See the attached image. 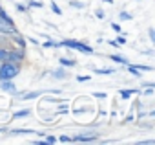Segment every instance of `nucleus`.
<instances>
[{
	"mask_svg": "<svg viewBox=\"0 0 155 145\" xmlns=\"http://www.w3.org/2000/svg\"><path fill=\"white\" fill-rule=\"evenodd\" d=\"M44 4H42V0H29L28 2V8H35V9H40Z\"/></svg>",
	"mask_w": 155,
	"mask_h": 145,
	"instance_id": "obj_16",
	"label": "nucleus"
},
{
	"mask_svg": "<svg viewBox=\"0 0 155 145\" xmlns=\"http://www.w3.org/2000/svg\"><path fill=\"white\" fill-rule=\"evenodd\" d=\"M51 77L57 79V81H64V79H68V72L64 70V66L62 68H55V70H51Z\"/></svg>",
	"mask_w": 155,
	"mask_h": 145,
	"instance_id": "obj_7",
	"label": "nucleus"
},
{
	"mask_svg": "<svg viewBox=\"0 0 155 145\" xmlns=\"http://www.w3.org/2000/svg\"><path fill=\"white\" fill-rule=\"evenodd\" d=\"M8 61V46H0V62Z\"/></svg>",
	"mask_w": 155,
	"mask_h": 145,
	"instance_id": "obj_19",
	"label": "nucleus"
},
{
	"mask_svg": "<svg viewBox=\"0 0 155 145\" xmlns=\"http://www.w3.org/2000/svg\"><path fill=\"white\" fill-rule=\"evenodd\" d=\"M62 48H69V50H77V51H81V53H86V55H95V50L81 41H75V39H66L60 42Z\"/></svg>",
	"mask_w": 155,
	"mask_h": 145,
	"instance_id": "obj_2",
	"label": "nucleus"
},
{
	"mask_svg": "<svg viewBox=\"0 0 155 145\" xmlns=\"http://www.w3.org/2000/svg\"><path fill=\"white\" fill-rule=\"evenodd\" d=\"M119 94H120V99H124V101H126V99H130V97H131V94H137V90H133V88H128V90H126V88H124V90H120Z\"/></svg>",
	"mask_w": 155,
	"mask_h": 145,
	"instance_id": "obj_10",
	"label": "nucleus"
},
{
	"mask_svg": "<svg viewBox=\"0 0 155 145\" xmlns=\"http://www.w3.org/2000/svg\"><path fill=\"white\" fill-rule=\"evenodd\" d=\"M57 141H60V143H71V138H69L68 134H62V136L57 138Z\"/></svg>",
	"mask_w": 155,
	"mask_h": 145,
	"instance_id": "obj_23",
	"label": "nucleus"
},
{
	"mask_svg": "<svg viewBox=\"0 0 155 145\" xmlns=\"http://www.w3.org/2000/svg\"><path fill=\"white\" fill-rule=\"evenodd\" d=\"M117 42H119V44H120V46H122V44H126V42H128V41H126V39H124V37H119V39H117Z\"/></svg>",
	"mask_w": 155,
	"mask_h": 145,
	"instance_id": "obj_35",
	"label": "nucleus"
},
{
	"mask_svg": "<svg viewBox=\"0 0 155 145\" xmlns=\"http://www.w3.org/2000/svg\"><path fill=\"white\" fill-rule=\"evenodd\" d=\"M69 4H71L75 9H82V8H84V2H79V0H69Z\"/></svg>",
	"mask_w": 155,
	"mask_h": 145,
	"instance_id": "obj_22",
	"label": "nucleus"
},
{
	"mask_svg": "<svg viewBox=\"0 0 155 145\" xmlns=\"http://www.w3.org/2000/svg\"><path fill=\"white\" fill-rule=\"evenodd\" d=\"M102 2H106V4H113V0H102Z\"/></svg>",
	"mask_w": 155,
	"mask_h": 145,
	"instance_id": "obj_37",
	"label": "nucleus"
},
{
	"mask_svg": "<svg viewBox=\"0 0 155 145\" xmlns=\"http://www.w3.org/2000/svg\"><path fill=\"white\" fill-rule=\"evenodd\" d=\"M40 94H42V92H29V94H22V96H18V99H24V101H28V99H37Z\"/></svg>",
	"mask_w": 155,
	"mask_h": 145,
	"instance_id": "obj_12",
	"label": "nucleus"
},
{
	"mask_svg": "<svg viewBox=\"0 0 155 145\" xmlns=\"http://www.w3.org/2000/svg\"><path fill=\"white\" fill-rule=\"evenodd\" d=\"M75 79L79 81V83H88V81H91V77H90V76H82V74H81V76H77Z\"/></svg>",
	"mask_w": 155,
	"mask_h": 145,
	"instance_id": "obj_24",
	"label": "nucleus"
},
{
	"mask_svg": "<svg viewBox=\"0 0 155 145\" xmlns=\"http://www.w3.org/2000/svg\"><path fill=\"white\" fill-rule=\"evenodd\" d=\"M15 6H17V9H18L20 13H28V9H29L26 4H15Z\"/></svg>",
	"mask_w": 155,
	"mask_h": 145,
	"instance_id": "obj_28",
	"label": "nucleus"
},
{
	"mask_svg": "<svg viewBox=\"0 0 155 145\" xmlns=\"http://www.w3.org/2000/svg\"><path fill=\"white\" fill-rule=\"evenodd\" d=\"M126 68H128V72H130V74H133L135 77H140V70H137V68H135L133 64H128Z\"/></svg>",
	"mask_w": 155,
	"mask_h": 145,
	"instance_id": "obj_20",
	"label": "nucleus"
},
{
	"mask_svg": "<svg viewBox=\"0 0 155 145\" xmlns=\"http://www.w3.org/2000/svg\"><path fill=\"white\" fill-rule=\"evenodd\" d=\"M101 136L97 132H81V134H77L71 138V141L75 143H91V141H97Z\"/></svg>",
	"mask_w": 155,
	"mask_h": 145,
	"instance_id": "obj_4",
	"label": "nucleus"
},
{
	"mask_svg": "<svg viewBox=\"0 0 155 145\" xmlns=\"http://www.w3.org/2000/svg\"><path fill=\"white\" fill-rule=\"evenodd\" d=\"M42 46H44V48H62L60 42H55V41H46Z\"/></svg>",
	"mask_w": 155,
	"mask_h": 145,
	"instance_id": "obj_21",
	"label": "nucleus"
},
{
	"mask_svg": "<svg viewBox=\"0 0 155 145\" xmlns=\"http://www.w3.org/2000/svg\"><path fill=\"white\" fill-rule=\"evenodd\" d=\"M29 114H31V110L24 108V110H18V112H15V114H13V119H17V118H26V116H29Z\"/></svg>",
	"mask_w": 155,
	"mask_h": 145,
	"instance_id": "obj_18",
	"label": "nucleus"
},
{
	"mask_svg": "<svg viewBox=\"0 0 155 145\" xmlns=\"http://www.w3.org/2000/svg\"><path fill=\"white\" fill-rule=\"evenodd\" d=\"M110 59H111L113 62H120V64H124V66H128V64H130V61H128V59H124V57H120V55H115V53H113V55H110Z\"/></svg>",
	"mask_w": 155,
	"mask_h": 145,
	"instance_id": "obj_11",
	"label": "nucleus"
},
{
	"mask_svg": "<svg viewBox=\"0 0 155 145\" xmlns=\"http://www.w3.org/2000/svg\"><path fill=\"white\" fill-rule=\"evenodd\" d=\"M46 136V143H57V136H53V134H44Z\"/></svg>",
	"mask_w": 155,
	"mask_h": 145,
	"instance_id": "obj_25",
	"label": "nucleus"
},
{
	"mask_svg": "<svg viewBox=\"0 0 155 145\" xmlns=\"http://www.w3.org/2000/svg\"><path fill=\"white\" fill-rule=\"evenodd\" d=\"M9 41H11V42H15L18 48H24V50H26V39H24L18 31H17L15 35H11V37H9Z\"/></svg>",
	"mask_w": 155,
	"mask_h": 145,
	"instance_id": "obj_8",
	"label": "nucleus"
},
{
	"mask_svg": "<svg viewBox=\"0 0 155 145\" xmlns=\"http://www.w3.org/2000/svg\"><path fill=\"white\" fill-rule=\"evenodd\" d=\"M95 97H99V99H106V94H104V92H95Z\"/></svg>",
	"mask_w": 155,
	"mask_h": 145,
	"instance_id": "obj_32",
	"label": "nucleus"
},
{
	"mask_svg": "<svg viewBox=\"0 0 155 145\" xmlns=\"http://www.w3.org/2000/svg\"><path fill=\"white\" fill-rule=\"evenodd\" d=\"M137 70H142V72H151L153 70V66H142V64H133Z\"/></svg>",
	"mask_w": 155,
	"mask_h": 145,
	"instance_id": "obj_27",
	"label": "nucleus"
},
{
	"mask_svg": "<svg viewBox=\"0 0 155 145\" xmlns=\"http://www.w3.org/2000/svg\"><path fill=\"white\" fill-rule=\"evenodd\" d=\"M0 90H2V92H9V94H17V87H15L13 79L0 81Z\"/></svg>",
	"mask_w": 155,
	"mask_h": 145,
	"instance_id": "obj_6",
	"label": "nucleus"
},
{
	"mask_svg": "<svg viewBox=\"0 0 155 145\" xmlns=\"http://www.w3.org/2000/svg\"><path fill=\"white\" fill-rule=\"evenodd\" d=\"M151 94H153V87H148L146 92H144V96H151Z\"/></svg>",
	"mask_w": 155,
	"mask_h": 145,
	"instance_id": "obj_33",
	"label": "nucleus"
},
{
	"mask_svg": "<svg viewBox=\"0 0 155 145\" xmlns=\"http://www.w3.org/2000/svg\"><path fill=\"white\" fill-rule=\"evenodd\" d=\"M58 62H60V66H64V68H73V66H77V61H75V59L60 57V59H58Z\"/></svg>",
	"mask_w": 155,
	"mask_h": 145,
	"instance_id": "obj_9",
	"label": "nucleus"
},
{
	"mask_svg": "<svg viewBox=\"0 0 155 145\" xmlns=\"http://www.w3.org/2000/svg\"><path fill=\"white\" fill-rule=\"evenodd\" d=\"M51 9H53V11H55L57 15H62V9H60V8H58V6H57L55 2H51Z\"/></svg>",
	"mask_w": 155,
	"mask_h": 145,
	"instance_id": "obj_30",
	"label": "nucleus"
},
{
	"mask_svg": "<svg viewBox=\"0 0 155 145\" xmlns=\"http://www.w3.org/2000/svg\"><path fill=\"white\" fill-rule=\"evenodd\" d=\"M22 66L11 61H4L0 62V81H8V79H15L20 74Z\"/></svg>",
	"mask_w": 155,
	"mask_h": 145,
	"instance_id": "obj_1",
	"label": "nucleus"
},
{
	"mask_svg": "<svg viewBox=\"0 0 155 145\" xmlns=\"http://www.w3.org/2000/svg\"><path fill=\"white\" fill-rule=\"evenodd\" d=\"M111 28H113L115 31H120V26H119V24H111Z\"/></svg>",
	"mask_w": 155,
	"mask_h": 145,
	"instance_id": "obj_36",
	"label": "nucleus"
},
{
	"mask_svg": "<svg viewBox=\"0 0 155 145\" xmlns=\"http://www.w3.org/2000/svg\"><path fill=\"white\" fill-rule=\"evenodd\" d=\"M11 134H37L35 130H31V129H15V130H9Z\"/></svg>",
	"mask_w": 155,
	"mask_h": 145,
	"instance_id": "obj_15",
	"label": "nucleus"
},
{
	"mask_svg": "<svg viewBox=\"0 0 155 145\" xmlns=\"http://www.w3.org/2000/svg\"><path fill=\"white\" fill-rule=\"evenodd\" d=\"M18 30L13 26V24H8V22H4L2 19H0V33L2 35H8V37H11V35H15Z\"/></svg>",
	"mask_w": 155,
	"mask_h": 145,
	"instance_id": "obj_5",
	"label": "nucleus"
},
{
	"mask_svg": "<svg viewBox=\"0 0 155 145\" xmlns=\"http://www.w3.org/2000/svg\"><path fill=\"white\" fill-rule=\"evenodd\" d=\"M8 61L22 64L26 61V50L18 48V46H8Z\"/></svg>",
	"mask_w": 155,
	"mask_h": 145,
	"instance_id": "obj_3",
	"label": "nucleus"
},
{
	"mask_svg": "<svg viewBox=\"0 0 155 145\" xmlns=\"http://www.w3.org/2000/svg\"><path fill=\"white\" fill-rule=\"evenodd\" d=\"M148 33H150V41H151V42H155V31H153V28H150V30H148Z\"/></svg>",
	"mask_w": 155,
	"mask_h": 145,
	"instance_id": "obj_31",
	"label": "nucleus"
},
{
	"mask_svg": "<svg viewBox=\"0 0 155 145\" xmlns=\"http://www.w3.org/2000/svg\"><path fill=\"white\" fill-rule=\"evenodd\" d=\"M0 19H2L4 22H8V24H13V26H15V20H13V19H11L8 13H6V9H4V8L0 9Z\"/></svg>",
	"mask_w": 155,
	"mask_h": 145,
	"instance_id": "obj_13",
	"label": "nucleus"
},
{
	"mask_svg": "<svg viewBox=\"0 0 155 145\" xmlns=\"http://www.w3.org/2000/svg\"><path fill=\"white\" fill-rule=\"evenodd\" d=\"M95 74H99V76H111V74H115V70H113V68H106V70L95 68Z\"/></svg>",
	"mask_w": 155,
	"mask_h": 145,
	"instance_id": "obj_14",
	"label": "nucleus"
},
{
	"mask_svg": "<svg viewBox=\"0 0 155 145\" xmlns=\"http://www.w3.org/2000/svg\"><path fill=\"white\" fill-rule=\"evenodd\" d=\"M155 143V140H140V141H137V145H153Z\"/></svg>",
	"mask_w": 155,
	"mask_h": 145,
	"instance_id": "obj_29",
	"label": "nucleus"
},
{
	"mask_svg": "<svg viewBox=\"0 0 155 145\" xmlns=\"http://www.w3.org/2000/svg\"><path fill=\"white\" fill-rule=\"evenodd\" d=\"M95 15H97V19H104V11H102V9H99Z\"/></svg>",
	"mask_w": 155,
	"mask_h": 145,
	"instance_id": "obj_34",
	"label": "nucleus"
},
{
	"mask_svg": "<svg viewBox=\"0 0 155 145\" xmlns=\"http://www.w3.org/2000/svg\"><path fill=\"white\" fill-rule=\"evenodd\" d=\"M57 114H69V103H62L57 108Z\"/></svg>",
	"mask_w": 155,
	"mask_h": 145,
	"instance_id": "obj_17",
	"label": "nucleus"
},
{
	"mask_svg": "<svg viewBox=\"0 0 155 145\" xmlns=\"http://www.w3.org/2000/svg\"><path fill=\"white\" fill-rule=\"evenodd\" d=\"M119 19H120V20H131V15H130L128 11H120V15H119Z\"/></svg>",
	"mask_w": 155,
	"mask_h": 145,
	"instance_id": "obj_26",
	"label": "nucleus"
}]
</instances>
